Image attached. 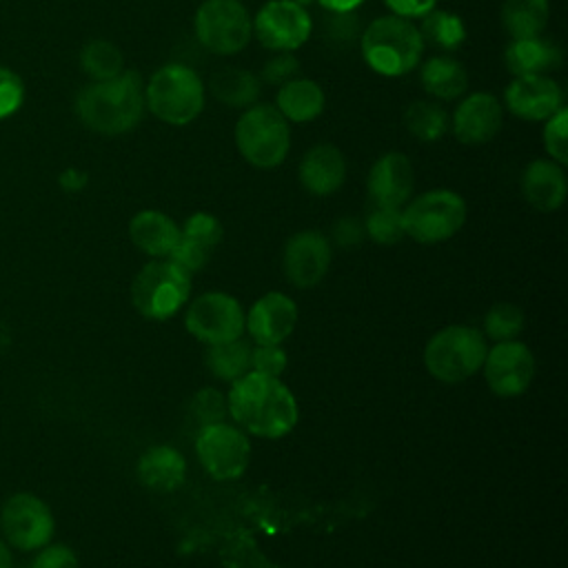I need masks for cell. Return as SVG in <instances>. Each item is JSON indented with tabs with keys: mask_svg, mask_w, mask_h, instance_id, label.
Wrapping results in <instances>:
<instances>
[{
	"mask_svg": "<svg viewBox=\"0 0 568 568\" xmlns=\"http://www.w3.org/2000/svg\"><path fill=\"white\" fill-rule=\"evenodd\" d=\"M226 406L231 417L257 437L280 439L297 424L293 393L277 377L257 371H248L231 382Z\"/></svg>",
	"mask_w": 568,
	"mask_h": 568,
	"instance_id": "cell-1",
	"label": "cell"
},
{
	"mask_svg": "<svg viewBox=\"0 0 568 568\" xmlns=\"http://www.w3.org/2000/svg\"><path fill=\"white\" fill-rule=\"evenodd\" d=\"M144 84L138 71H122L109 80H91L75 98L78 120L102 135H122L144 115Z\"/></svg>",
	"mask_w": 568,
	"mask_h": 568,
	"instance_id": "cell-2",
	"label": "cell"
},
{
	"mask_svg": "<svg viewBox=\"0 0 568 568\" xmlns=\"http://www.w3.org/2000/svg\"><path fill=\"white\" fill-rule=\"evenodd\" d=\"M359 51L375 73L384 78H399L419 67L424 40L408 18L390 13L375 18L362 31Z\"/></svg>",
	"mask_w": 568,
	"mask_h": 568,
	"instance_id": "cell-3",
	"label": "cell"
},
{
	"mask_svg": "<svg viewBox=\"0 0 568 568\" xmlns=\"http://www.w3.org/2000/svg\"><path fill=\"white\" fill-rule=\"evenodd\" d=\"M206 91L200 75L180 62L160 67L144 84L146 109L171 126H186L204 109Z\"/></svg>",
	"mask_w": 568,
	"mask_h": 568,
	"instance_id": "cell-4",
	"label": "cell"
},
{
	"mask_svg": "<svg viewBox=\"0 0 568 568\" xmlns=\"http://www.w3.org/2000/svg\"><path fill=\"white\" fill-rule=\"evenodd\" d=\"M235 146L255 169L280 166L291 149V129L286 118L273 104H251L235 122Z\"/></svg>",
	"mask_w": 568,
	"mask_h": 568,
	"instance_id": "cell-5",
	"label": "cell"
},
{
	"mask_svg": "<svg viewBox=\"0 0 568 568\" xmlns=\"http://www.w3.org/2000/svg\"><path fill=\"white\" fill-rule=\"evenodd\" d=\"M486 351L484 335L477 328L453 324L428 339L424 348V366L435 379L459 384L481 368Z\"/></svg>",
	"mask_w": 568,
	"mask_h": 568,
	"instance_id": "cell-6",
	"label": "cell"
},
{
	"mask_svg": "<svg viewBox=\"0 0 568 568\" xmlns=\"http://www.w3.org/2000/svg\"><path fill=\"white\" fill-rule=\"evenodd\" d=\"M191 293V273L173 264L169 257L146 262L131 284V302L142 317L169 320L175 315Z\"/></svg>",
	"mask_w": 568,
	"mask_h": 568,
	"instance_id": "cell-7",
	"label": "cell"
},
{
	"mask_svg": "<svg viewBox=\"0 0 568 568\" xmlns=\"http://www.w3.org/2000/svg\"><path fill=\"white\" fill-rule=\"evenodd\" d=\"M404 233L419 244H437L453 237L466 222V202L450 189H433L402 209Z\"/></svg>",
	"mask_w": 568,
	"mask_h": 568,
	"instance_id": "cell-8",
	"label": "cell"
},
{
	"mask_svg": "<svg viewBox=\"0 0 568 568\" xmlns=\"http://www.w3.org/2000/svg\"><path fill=\"white\" fill-rule=\"evenodd\" d=\"M193 27L197 42L217 55L240 53L253 36V18L240 0H204Z\"/></svg>",
	"mask_w": 568,
	"mask_h": 568,
	"instance_id": "cell-9",
	"label": "cell"
},
{
	"mask_svg": "<svg viewBox=\"0 0 568 568\" xmlns=\"http://www.w3.org/2000/svg\"><path fill=\"white\" fill-rule=\"evenodd\" d=\"M2 539L18 550H38L53 537L51 508L31 493L11 495L0 508Z\"/></svg>",
	"mask_w": 568,
	"mask_h": 568,
	"instance_id": "cell-10",
	"label": "cell"
},
{
	"mask_svg": "<svg viewBox=\"0 0 568 568\" xmlns=\"http://www.w3.org/2000/svg\"><path fill=\"white\" fill-rule=\"evenodd\" d=\"M195 453L213 479L226 481L240 477L246 470L251 459V444L240 428L226 422H217L197 430Z\"/></svg>",
	"mask_w": 568,
	"mask_h": 568,
	"instance_id": "cell-11",
	"label": "cell"
},
{
	"mask_svg": "<svg viewBox=\"0 0 568 568\" xmlns=\"http://www.w3.org/2000/svg\"><path fill=\"white\" fill-rule=\"evenodd\" d=\"M184 326L204 344L231 342L244 333V311L240 302L226 293H202L189 304Z\"/></svg>",
	"mask_w": 568,
	"mask_h": 568,
	"instance_id": "cell-12",
	"label": "cell"
},
{
	"mask_svg": "<svg viewBox=\"0 0 568 568\" xmlns=\"http://www.w3.org/2000/svg\"><path fill=\"white\" fill-rule=\"evenodd\" d=\"M253 33L268 51H295L313 33V20L295 0H268L253 18Z\"/></svg>",
	"mask_w": 568,
	"mask_h": 568,
	"instance_id": "cell-13",
	"label": "cell"
},
{
	"mask_svg": "<svg viewBox=\"0 0 568 568\" xmlns=\"http://www.w3.org/2000/svg\"><path fill=\"white\" fill-rule=\"evenodd\" d=\"M484 375L488 388L499 397L521 395L535 377V357L521 342H497L484 357Z\"/></svg>",
	"mask_w": 568,
	"mask_h": 568,
	"instance_id": "cell-14",
	"label": "cell"
},
{
	"mask_svg": "<svg viewBox=\"0 0 568 568\" xmlns=\"http://www.w3.org/2000/svg\"><path fill=\"white\" fill-rule=\"evenodd\" d=\"M506 109L528 122H544L564 106V91L548 73L515 75L504 91Z\"/></svg>",
	"mask_w": 568,
	"mask_h": 568,
	"instance_id": "cell-15",
	"label": "cell"
},
{
	"mask_svg": "<svg viewBox=\"0 0 568 568\" xmlns=\"http://www.w3.org/2000/svg\"><path fill=\"white\" fill-rule=\"evenodd\" d=\"M504 122L501 102L486 91L470 93L462 98L450 118V129L457 142L466 146H479L490 142Z\"/></svg>",
	"mask_w": 568,
	"mask_h": 568,
	"instance_id": "cell-16",
	"label": "cell"
},
{
	"mask_svg": "<svg viewBox=\"0 0 568 568\" xmlns=\"http://www.w3.org/2000/svg\"><path fill=\"white\" fill-rule=\"evenodd\" d=\"M331 264V244L317 231L295 233L282 255V268L286 280L297 288H311L320 284Z\"/></svg>",
	"mask_w": 568,
	"mask_h": 568,
	"instance_id": "cell-17",
	"label": "cell"
},
{
	"mask_svg": "<svg viewBox=\"0 0 568 568\" xmlns=\"http://www.w3.org/2000/svg\"><path fill=\"white\" fill-rule=\"evenodd\" d=\"M366 189L375 206L402 209L413 193V164L408 155L399 151L379 155L368 171Z\"/></svg>",
	"mask_w": 568,
	"mask_h": 568,
	"instance_id": "cell-18",
	"label": "cell"
},
{
	"mask_svg": "<svg viewBox=\"0 0 568 568\" xmlns=\"http://www.w3.org/2000/svg\"><path fill=\"white\" fill-rule=\"evenodd\" d=\"M297 322V306L284 293H266L260 297L248 315H244V331L255 344H282Z\"/></svg>",
	"mask_w": 568,
	"mask_h": 568,
	"instance_id": "cell-19",
	"label": "cell"
},
{
	"mask_svg": "<svg viewBox=\"0 0 568 568\" xmlns=\"http://www.w3.org/2000/svg\"><path fill=\"white\" fill-rule=\"evenodd\" d=\"M346 180V160L335 144L311 146L300 162V182L311 195H331Z\"/></svg>",
	"mask_w": 568,
	"mask_h": 568,
	"instance_id": "cell-20",
	"label": "cell"
},
{
	"mask_svg": "<svg viewBox=\"0 0 568 568\" xmlns=\"http://www.w3.org/2000/svg\"><path fill=\"white\" fill-rule=\"evenodd\" d=\"M566 191L568 186L564 166L550 158H537L528 162L521 173V193L526 202L541 213L557 211L566 200Z\"/></svg>",
	"mask_w": 568,
	"mask_h": 568,
	"instance_id": "cell-21",
	"label": "cell"
},
{
	"mask_svg": "<svg viewBox=\"0 0 568 568\" xmlns=\"http://www.w3.org/2000/svg\"><path fill=\"white\" fill-rule=\"evenodd\" d=\"M129 237L142 253L151 257H169L180 240V226L166 213L146 209L131 217Z\"/></svg>",
	"mask_w": 568,
	"mask_h": 568,
	"instance_id": "cell-22",
	"label": "cell"
},
{
	"mask_svg": "<svg viewBox=\"0 0 568 568\" xmlns=\"http://www.w3.org/2000/svg\"><path fill=\"white\" fill-rule=\"evenodd\" d=\"M326 95L322 87L311 78H293L277 89L275 109L286 118V122L306 124L322 115Z\"/></svg>",
	"mask_w": 568,
	"mask_h": 568,
	"instance_id": "cell-23",
	"label": "cell"
},
{
	"mask_svg": "<svg viewBox=\"0 0 568 568\" xmlns=\"http://www.w3.org/2000/svg\"><path fill=\"white\" fill-rule=\"evenodd\" d=\"M186 475L184 457L171 446H151L138 459V479L158 493L175 490Z\"/></svg>",
	"mask_w": 568,
	"mask_h": 568,
	"instance_id": "cell-24",
	"label": "cell"
},
{
	"mask_svg": "<svg viewBox=\"0 0 568 568\" xmlns=\"http://www.w3.org/2000/svg\"><path fill=\"white\" fill-rule=\"evenodd\" d=\"M419 64V82L428 95L437 100H455L466 93L468 73L457 58L437 53Z\"/></svg>",
	"mask_w": 568,
	"mask_h": 568,
	"instance_id": "cell-25",
	"label": "cell"
},
{
	"mask_svg": "<svg viewBox=\"0 0 568 568\" xmlns=\"http://www.w3.org/2000/svg\"><path fill=\"white\" fill-rule=\"evenodd\" d=\"M504 62L513 75L548 73L559 67L561 51L550 40L541 38L510 40V44L504 51Z\"/></svg>",
	"mask_w": 568,
	"mask_h": 568,
	"instance_id": "cell-26",
	"label": "cell"
},
{
	"mask_svg": "<svg viewBox=\"0 0 568 568\" xmlns=\"http://www.w3.org/2000/svg\"><path fill=\"white\" fill-rule=\"evenodd\" d=\"M262 80L242 67H222L209 80L213 98L231 109H248L260 98Z\"/></svg>",
	"mask_w": 568,
	"mask_h": 568,
	"instance_id": "cell-27",
	"label": "cell"
},
{
	"mask_svg": "<svg viewBox=\"0 0 568 568\" xmlns=\"http://www.w3.org/2000/svg\"><path fill=\"white\" fill-rule=\"evenodd\" d=\"M499 16L510 40L539 38L548 27L550 2L548 0H504Z\"/></svg>",
	"mask_w": 568,
	"mask_h": 568,
	"instance_id": "cell-28",
	"label": "cell"
},
{
	"mask_svg": "<svg viewBox=\"0 0 568 568\" xmlns=\"http://www.w3.org/2000/svg\"><path fill=\"white\" fill-rule=\"evenodd\" d=\"M424 44H430L437 51H457L466 40L464 20L446 9H430L422 16V24L417 27Z\"/></svg>",
	"mask_w": 568,
	"mask_h": 568,
	"instance_id": "cell-29",
	"label": "cell"
},
{
	"mask_svg": "<svg viewBox=\"0 0 568 568\" xmlns=\"http://www.w3.org/2000/svg\"><path fill=\"white\" fill-rule=\"evenodd\" d=\"M406 131L419 142H437L450 126L448 113L442 104L428 100H415L404 111Z\"/></svg>",
	"mask_w": 568,
	"mask_h": 568,
	"instance_id": "cell-30",
	"label": "cell"
},
{
	"mask_svg": "<svg viewBox=\"0 0 568 568\" xmlns=\"http://www.w3.org/2000/svg\"><path fill=\"white\" fill-rule=\"evenodd\" d=\"M206 368L226 382H233L248 373L251 368V346L244 339H231L222 344H209L206 348Z\"/></svg>",
	"mask_w": 568,
	"mask_h": 568,
	"instance_id": "cell-31",
	"label": "cell"
},
{
	"mask_svg": "<svg viewBox=\"0 0 568 568\" xmlns=\"http://www.w3.org/2000/svg\"><path fill=\"white\" fill-rule=\"evenodd\" d=\"M80 67L91 80H109L124 71V55L113 42L98 38L82 47Z\"/></svg>",
	"mask_w": 568,
	"mask_h": 568,
	"instance_id": "cell-32",
	"label": "cell"
},
{
	"mask_svg": "<svg viewBox=\"0 0 568 568\" xmlns=\"http://www.w3.org/2000/svg\"><path fill=\"white\" fill-rule=\"evenodd\" d=\"M364 233L377 244H397L406 233H404V222H402V209L395 206H373V211L366 215L364 222Z\"/></svg>",
	"mask_w": 568,
	"mask_h": 568,
	"instance_id": "cell-33",
	"label": "cell"
},
{
	"mask_svg": "<svg viewBox=\"0 0 568 568\" xmlns=\"http://www.w3.org/2000/svg\"><path fill=\"white\" fill-rule=\"evenodd\" d=\"M322 33H324V42L331 49L344 51L355 40H359L362 29H359V20L353 11H342V13L339 11H326Z\"/></svg>",
	"mask_w": 568,
	"mask_h": 568,
	"instance_id": "cell-34",
	"label": "cell"
},
{
	"mask_svg": "<svg viewBox=\"0 0 568 568\" xmlns=\"http://www.w3.org/2000/svg\"><path fill=\"white\" fill-rule=\"evenodd\" d=\"M521 326H524L521 308L515 304H508V302L495 304L484 317V331L495 342L515 339V335L521 331Z\"/></svg>",
	"mask_w": 568,
	"mask_h": 568,
	"instance_id": "cell-35",
	"label": "cell"
},
{
	"mask_svg": "<svg viewBox=\"0 0 568 568\" xmlns=\"http://www.w3.org/2000/svg\"><path fill=\"white\" fill-rule=\"evenodd\" d=\"M544 131H541V140H544V149L548 153V158L557 164H566L568 162V142H566V129H568V109L561 106L559 111H555L548 120H544Z\"/></svg>",
	"mask_w": 568,
	"mask_h": 568,
	"instance_id": "cell-36",
	"label": "cell"
},
{
	"mask_svg": "<svg viewBox=\"0 0 568 568\" xmlns=\"http://www.w3.org/2000/svg\"><path fill=\"white\" fill-rule=\"evenodd\" d=\"M226 413H229L226 397L215 388H202L191 399V417L197 422L200 428L224 422Z\"/></svg>",
	"mask_w": 568,
	"mask_h": 568,
	"instance_id": "cell-37",
	"label": "cell"
},
{
	"mask_svg": "<svg viewBox=\"0 0 568 568\" xmlns=\"http://www.w3.org/2000/svg\"><path fill=\"white\" fill-rule=\"evenodd\" d=\"M180 235L197 242L200 246H204L213 253V248L222 240V224L211 213H193L180 229Z\"/></svg>",
	"mask_w": 568,
	"mask_h": 568,
	"instance_id": "cell-38",
	"label": "cell"
},
{
	"mask_svg": "<svg viewBox=\"0 0 568 568\" xmlns=\"http://www.w3.org/2000/svg\"><path fill=\"white\" fill-rule=\"evenodd\" d=\"M22 102H24L22 78L13 69L0 64V120H7L13 113H18Z\"/></svg>",
	"mask_w": 568,
	"mask_h": 568,
	"instance_id": "cell-39",
	"label": "cell"
},
{
	"mask_svg": "<svg viewBox=\"0 0 568 568\" xmlns=\"http://www.w3.org/2000/svg\"><path fill=\"white\" fill-rule=\"evenodd\" d=\"M297 71H300V60L293 55V51H277L273 58L264 62L260 80L273 87H282L284 82L293 80Z\"/></svg>",
	"mask_w": 568,
	"mask_h": 568,
	"instance_id": "cell-40",
	"label": "cell"
},
{
	"mask_svg": "<svg viewBox=\"0 0 568 568\" xmlns=\"http://www.w3.org/2000/svg\"><path fill=\"white\" fill-rule=\"evenodd\" d=\"M209 257H211V251H209V248L200 246L197 242H193V240H189V237H184V235H180V240L175 242L173 251L169 253V260H171L173 264H178L180 268H184L186 273L200 271V268L209 262Z\"/></svg>",
	"mask_w": 568,
	"mask_h": 568,
	"instance_id": "cell-41",
	"label": "cell"
},
{
	"mask_svg": "<svg viewBox=\"0 0 568 568\" xmlns=\"http://www.w3.org/2000/svg\"><path fill=\"white\" fill-rule=\"evenodd\" d=\"M251 368L262 375L280 377L286 368L284 348L280 344H257L255 348H251Z\"/></svg>",
	"mask_w": 568,
	"mask_h": 568,
	"instance_id": "cell-42",
	"label": "cell"
},
{
	"mask_svg": "<svg viewBox=\"0 0 568 568\" xmlns=\"http://www.w3.org/2000/svg\"><path fill=\"white\" fill-rule=\"evenodd\" d=\"M31 568H80L75 552L64 544H47L36 555Z\"/></svg>",
	"mask_w": 568,
	"mask_h": 568,
	"instance_id": "cell-43",
	"label": "cell"
},
{
	"mask_svg": "<svg viewBox=\"0 0 568 568\" xmlns=\"http://www.w3.org/2000/svg\"><path fill=\"white\" fill-rule=\"evenodd\" d=\"M437 0H384V4L390 9L393 16L399 18H422L430 9H435Z\"/></svg>",
	"mask_w": 568,
	"mask_h": 568,
	"instance_id": "cell-44",
	"label": "cell"
},
{
	"mask_svg": "<svg viewBox=\"0 0 568 568\" xmlns=\"http://www.w3.org/2000/svg\"><path fill=\"white\" fill-rule=\"evenodd\" d=\"M364 235V226L357 222V220H339L335 224V237L339 244H353V242H359V237Z\"/></svg>",
	"mask_w": 568,
	"mask_h": 568,
	"instance_id": "cell-45",
	"label": "cell"
},
{
	"mask_svg": "<svg viewBox=\"0 0 568 568\" xmlns=\"http://www.w3.org/2000/svg\"><path fill=\"white\" fill-rule=\"evenodd\" d=\"M60 184L67 191H78L87 184V173H82L78 169H67L64 173H60Z\"/></svg>",
	"mask_w": 568,
	"mask_h": 568,
	"instance_id": "cell-46",
	"label": "cell"
},
{
	"mask_svg": "<svg viewBox=\"0 0 568 568\" xmlns=\"http://www.w3.org/2000/svg\"><path fill=\"white\" fill-rule=\"evenodd\" d=\"M322 9L326 11H355L364 0H317Z\"/></svg>",
	"mask_w": 568,
	"mask_h": 568,
	"instance_id": "cell-47",
	"label": "cell"
},
{
	"mask_svg": "<svg viewBox=\"0 0 568 568\" xmlns=\"http://www.w3.org/2000/svg\"><path fill=\"white\" fill-rule=\"evenodd\" d=\"M0 568H13V557L9 550V544L0 537Z\"/></svg>",
	"mask_w": 568,
	"mask_h": 568,
	"instance_id": "cell-48",
	"label": "cell"
},
{
	"mask_svg": "<svg viewBox=\"0 0 568 568\" xmlns=\"http://www.w3.org/2000/svg\"><path fill=\"white\" fill-rule=\"evenodd\" d=\"M295 2H300V4H304V2H308V0H295Z\"/></svg>",
	"mask_w": 568,
	"mask_h": 568,
	"instance_id": "cell-49",
	"label": "cell"
}]
</instances>
